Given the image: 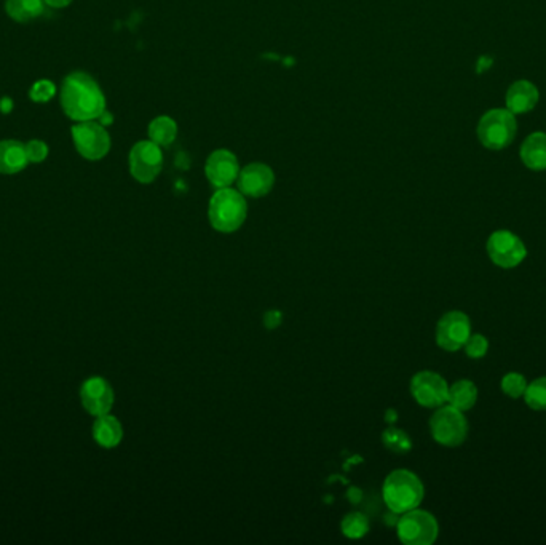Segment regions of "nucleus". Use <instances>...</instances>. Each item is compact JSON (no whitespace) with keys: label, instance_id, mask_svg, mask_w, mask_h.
<instances>
[{"label":"nucleus","instance_id":"bb28decb","mask_svg":"<svg viewBox=\"0 0 546 545\" xmlns=\"http://www.w3.org/2000/svg\"><path fill=\"white\" fill-rule=\"evenodd\" d=\"M463 349L467 352V356L473 358V360L482 358V356H486V354H488V338L482 335H470L468 341L463 346Z\"/></svg>","mask_w":546,"mask_h":545},{"label":"nucleus","instance_id":"cd10ccee","mask_svg":"<svg viewBox=\"0 0 546 545\" xmlns=\"http://www.w3.org/2000/svg\"><path fill=\"white\" fill-rule=\"evenodd\" d=\"M29 163H40L48 157V145L42 139H31L24 145Z\"/></svg>","mask_w":546,"mask_h":545},{"label":"nucleus","instance_id":"412c9836","mask_svg":"<svg viewBox=\"0 0 546 545\" xmlns=\"http://www.w3.org/2000/svg\"><path fill=\"white\" fill-rule=\"evenodd\" d=\"M178 135V125L172 117L160 116L149 125V138L160 147L172 145Z\"/></svg>","mask_w":546,"mask_h":545},{"label":"nucleus","instance_id":"f257e3e1","mask_svg":"<svg viewBox=\"0 0 546 545\" xmlns=\"http://www.w3.org/2000/svg\"><path fill=\"white\" fill-rule=\"evenodd\" d=\"M59 102L74 122L98 120L106 110V96L90 74L75 71L66 75L59 88Z\"/></svg>","mask_w":546,"mask_h":545},{"label":"nucleus","instance_id":"9d476101","mask_svg":"<svg viewBox=\"0 0 546 545\" xmlns=\"http://www.w3.org/2000/svg\"><path fill=\"white\" fill-rule=\"evenodd\" d=\"M471 335V321L467 313L460 311L447 312L436 325V344L445 352L463 349L465 342Z\"/></svg>","mask_w":546,"mask_h":545},{"label":"nucleus","instance_id":"4be33fe9","mask_svg":"<svg viewBox=\"0 0 546 545\" xmlns=\"http://www.w3.org/2000/svg\"><path fill=\"white\" fill-rule=\"evenodd\" d=\"M340 528H342L345 538H365L367 532H369V520L361 512H350V514H347L344 516Z\"/></svg>","mask_w":546,"mask_h":545},{"label":"nucleus","instance_id":"ddd939ff","mask_svg":"<svg viewBox=\"0 0 546 545\" xmlns=\"http://www.w3.org/2000/svg\"><path fill=\"white\" fill-rule=\"evenodd\" d=\"M205 173L216 189L230 188L233 182L237 181L238 175H240L237 157L230 151L219 149L209 155L207 165H205Z\"/></svg>","mask_w":546,"mask_h":545},{"label":"nucleus","instance_id":"f3484780","mask_svg":"<svg viewBox=\"0 0 546 545\" xmlns=\"http://www.w3.org/2000/svg\"><path fill=\"white\" fill-rule=\"evenodd\" d=\"M26 147L22 141L4 139L0 141V173L2 175H16L28 167Z\"/></svg>","mask_w":546,"mask_h":545},{"label":"nucleus","instance_id":"4468645a","mask_svg":"<svg viewBox=\"0 0 546 545\" xmlns=\"http://www.w3.org/2000/svg\"><path fill=\"white\" fill-rule=\"evenodd\" d=\"M275 175L266 163H251L244 167L238 175V189L243 196L264 197L272 190Z\"/></svg>","mask_w":546,"mask_h":545},{"label":"nucleus","instance_id":"a878e982","mask_svg":"<svg viewBox=\"0 0 546 545\" xmlns=\"http://www.w3.org/2000/svg\"><path fill=\"white\" fill-rule=\"evenodd\" d=\"M57 92V85L53 82L42 79V81L34 82L32 87L29 88V98H31V101L43 104V102L50 101L51 98H55Z\"/></svg>","mask_w":546,"mask_h":545},{"label":"nucleus","instance_id":"1a4fd4ad","mask_svg":"<svg viewBox=\"0 0 546 545\" xmlns=\"http://www.w3.org/2000/svg\"><path fill=\"white\" fill-rule=\"evenodd\" d=\"M129 173L143 184L154 181L163 168V154L154 141H139L129 151Z\"/></svg>","mask_w":546,"mask_h":545},{"label":"nucleus","instance_id":"20e7f679","mask_svg":"<svg viewBox=\"0 0 546 545\" xmlns=\"http://www.w3.org/2000/svg\"><path fill=\"white\" fill-rule=\"evenodd\" d=\"M516 116L506 110H490L480 119L478 139L490 151H502L515 141Z\"/></svg>","mask_w":546,"mask_h":545},{"label":"nucleus","instance_id":"a211bd4d","mask_svg":"<svg viewBox=\"0 0 546 545\" xmlns=\"http://www.w3.org/2000/svg\"><path fill=\"white\" fill-rule=\"evenodd\" d=\"M93 438L94 442L100 444L101 448L112 450L115 446L122 444V424L110 413L98 416L93 424Z\"/></svg>","mask_w":546,"mask_h":545},{"label":"nucleus","instance_id":"b1692460","mask_svg":"<svg viewBox=\"0 0 546 545\" xmlns=\"http://www.w3.org/2000/svg\"><path fill=\"white\" fill-rule=\"evenodd\" d=\"M382 442L383 446L387 450L393 451V453H408L412 448V442H410V435L401 429H387L382 434Z\"/></svg>","mask_w":546,"mask_h":545},{"label":"nucleus","instance_id":"f03ea898","mask_svg":"<svg viewBox=\"0 0 546 545\" xmlns=\"http://www.w3.org/2000/svg\"><path fill=\"white\" fill-rule=\"evenodd\" d=\"M424 485L420 479L406 469L390 473L382 488L383 502L387 504L388 509L401 515L417 509L424 501Z\"/></svg>","mask_w":546,"mask_h":545},{"label":"nucleus","instance_id":"6ab92c4d","mask_svg":"<svg viewBox=\"0 0 546 545\" xmlns=\"http://www.w3.org/2000/svg\"><path fill=\"white\" fill-rule=\"evenodd\" d=\"M478 401V387L468 379H460L453 385H449V395H447V405L457 408L460 411H468L476 405Z\"/></svg>","mask_w":546,"mask_h":545},{"label":"nucleus","instance_id":"393cba45","mask_svg":"<svg viewBox=\"0 0 546 545\" xmlns=\"http://www.w3.org/2000/svg\"><path fill=\"white\" fill-rule=\"evenodd\" d=\"M502 391L510 399H521L524 397L527 389V381L519 373H508L502 378Z\"/></svg>","mask_w":546,"mask_h":545},{"label":"nucleus","instance_id":"2f4dec72","mask_svg":"<svg viewBox=\"0 0 546 545\" xmlns=\"http://www.w3.org/2000/svg\"><path fill=\"white\" fill-rule=\"evenodd\" d=\"M98 122H100L102 127H108V125L112 124L114 122V117L108 110H104L102 114H101L100 119H98Z\"/></svg>","mask_w":546,"mask_h":545},{"label":"nucleus","instance_id":"7c9ffc66","mask_svg":"<svg viewBox=\"0 0 546 545\" xmlns=\"http://www.w3.org/2000/svg\"><path fill=\"white\" fill-rule=\"evenodd\" d=\"M72 0H45V4L51 8H65L71 4Z\"/></svg>","mask_w":546,"mask_h":545},{"label":"nucleus","instance_id":"6e6552de","mask_svg":"<svg viewBox=\"0 0 546 545\" xmlns=\"http://www.w3.org/2000/svg\"><path fill=\"white\" fill-rule=\"evenodd\" d=\"M486 250L490 261L502 269H515L519 264H523L527 256L524 242L510 231H496L490 233Z\"/></svg>","mask_w":546,"mask_h":545},{"label":"nucleus","instance_id":"c85d7f7f","mask_svg":"<svg viewBox=\"0 0 546 545\" xmlns=\"http://www.w3.org/2000/svg\"><path fill=\"white\" fill-rule=\"evenodd\" d=\"M264 323L269 330H275L277 327H280L281 323V313L278 311H269L264 317Z\"/></svg>","mask_w":546,"mask_h":545},{"label":"nucleus","instance_id":"2eb2a0df","mask_svg":"<svg viewBox=\"0 0 546 545\" xmlns=\"http://www.w3.org/2000/svg\"><path fill=\"white\" fill-rule=\"evenodd\" d=\"M539 88L535 87V84L525 81V79L511 84L510 88L506 90V95H505L506 110L513 112L515 116L527 114L532 110H535V106L539 104Z\"/></svg>","mask_w":546,"mask_h":545},{"label":"nucleus","instance_id":"39448f33","mask_svg":"<svg viewBox=\"0 0 546 545\" xmlns=\"http://www.w3.org/2000/svg\"><path fill=\"white\" fill-rule=\"evenodd\" d=\"M430 432L436 444L455 448L467 440V418L457 408L443 405L436 408V413L431 416Z\"/></svg>","mask_w":546,"mask_h":545},{"label":"nucleus","instance_id":"5701e85b","mask_svg":"<svg viewBox=\"0 0 546 545\" xmlns=\"http://www.w3.org/2000/svg\"><path fill=\"white\" fill-rule=\"evenodd\" d=\"M524 401L527 407L535 411H546V376L535 379L525 389Z\"/></svg>","mask_w":546,"mask_h":545},{"label":"nucleus","instance_id":"aec40b11","mask_svg":"<svg viewBox=\"0 0 546 545\" xmlns=\"http://www.w3.org/2000/svg\"><path fill=\"white\" fill-rule=\"evenodd\" d=\"M45 10V0H7L5 12L18 22H29L42 15Z\"/></svg>","mask_w":546,"mask_h":545},{"label":"nucleus","instance_id":"9b49d317","mask_svg":"<svg viewBox=\"0 0 546 545\" xmlns=\"http://www.w3.org/2000/svg\"><path fill=\"white\" fill-rule=\"evenodd\" d=\"M410 393L420 407L439 408L447 403L449 385L438 373L420 371L410 381Z\"/></svg>","mask_w":546,"mask_h":545},{"label":"nucleus","instance_id":"7ed1b4c3","mask_svg":"<svg viewBox=\"0 0 546 545\" xmlns=\"http://www.w3.org/2000/svg\"><path fill=\"white\" fill-rule=\"evenodd\" d=\"M248 205L243 194L230 188L217 189L209 200L208 218L217 233H230L243 225Z\"/></svg>","mask_w":546,"mask_h":545},{"label":"nucleus","instance_id":"dca6fc26","mask_svg":"<svg viewBox=\"0 0 546 545\" xmlns=\"http://www.w3.org/2000/svg\"><path fill=\"white\" fill-rule=\"evenodd\" d=\"M519 157L532 171L546 170V133L535 131L524 139L519 149Z\"/></svg>","mask_w":546,"mask_h":545},{"label":"nucleus","instance_id":"c756f323","mask_svg":"<svg viewBox=\"0 0 546 545\" xmlns=\"http://www.w3.org/2000/svg\"><path fill=\"white\" fill-rule=\"evenodd\" d=\"M12 110H13V100L8 98V96H4V98L0 100V112L8 114V112H12Z\"/></svg>","mask_w":546,"mask_h":545},{"label":"nucleus","instance_id":"423d86ee","mask_svg":"<svg viewBox=\"0 0 546 545\" xmlns=\"http://www.w3.org/2000/svg\"><path fill=\"white\" fill-rule=\"evenodd\" d=\"M398 539L406 545H430L438 539L439 526L430 512L412 509L396 523Z\"/></svg>","mask_w":546,"mask_h":545},{"label":"nucleus","instance_id":"0eeeda50","mask_svg":"<svg viewBox=\"0 0 546 545\" xmlns=\"http://www.w3.org/2000/svg\"><path fill=\"white\" fill-rule=\"evenodd\" d=\"M71 135L77 153L86 161H101L110 151L108 130L96 120L77 122L72 127Z\"/></svg>","mask_w":546,"mask_h":545},{"label":"nucleus","instance_id":"f8f14e48","mask_svg":"<svg viewBox=\"0 0 546 545\" xmlns=\"http://www.w3.org/2000/svg\"><path fill=\"white\" fill-rule=\"evenodd\" d=\"M80 401L88 415L94 418L108 415L114 407V389L109 384L108 379L92 376L85 379L80 387Z\"/></svg>","mask_w":546,"mask_h":545}]
</instances>
